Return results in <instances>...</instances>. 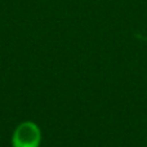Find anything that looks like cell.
Wrapping results in <instances>:
<instances>
[{
  "instance_id": "obj_1",
  "label": "cell",
  "mask_w": 147,
  "mask_h": 147,
  "mask_svg": "<svg viewBox=\"0 0 147 147\" xmlns=\"http://www.w3.org/2000/svg\"><path fill=\"white\" fill-rule=\"evenodd\" d=\"M41 130L34 121H23L14 129L12 136L13 147H39Z\"/></svg>"
}]
</instances>
